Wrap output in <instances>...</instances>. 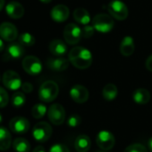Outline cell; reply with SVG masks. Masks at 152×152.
<instances>
[{
	"instance_id": "836d02e7",
	"label": "cell",
	"mask_w": 152,
	"mask_h": 152,
	"mask_svg": "<svg viewBox=\"0 0 152 152\" xmlns=\"http://www.w3.org/2000/svg\"><path fill=\"white\" fill-rule=\"evenodd\" d=\"M22 90V93H26V94H30L32 92L33 90V86L29 83V82H25L23 84H22V86H21Z\"/></svg>"
},
{
	"instance_id": "d6986e66",
	"label": "cell",
	"mask_w": 152,
	"mask_h": 152,
	"mask_svg": "<svg viewBox=\"0 0 152 152\" xmlns=\"http://www.w3.org/2000/svg\"><path fill=\"white\" fill-rule=\"evenodd\" d=\"M134 50H135V45L133 37L129 36L125 37L120 45L121 54L125 57H129L134 53Z\"/></svg>"
},
{
	"instance_id": "52a82bcc",
	"label": "cell",
	"mask_w": 152,
	"mask_h": 152,
	"mask_svg": "<svg viewBox=\"0 0 152 152\" xmlns=\"http://www.w3.org/2000/svg\"><path fill=\"white\" fill-rule=\"evenodd\" d=\"M96 143L101 151H108L114 148L116 144V139L111 132L102 130L96 137Z\"/></svg>"
},
{
	"instance_id": "74e56055",
	"label": "cell",
	"mask_w": 152,
	"mask_h": 152,
	"mask_svg": "<svg viewBox=\"0 0 152 152\" xmlns=\"http://www.w3.org/2000/svg\"><path fill=\"white\" fill-rule=\"evenodd\" d=\"M4 0H0V11L4 8Z\"/></svg>"
},
{
	"instance_id": "5bb4252c",
	"label": "cell",
	"mask_w": 152,
	"mask_h": 152,
	"mask_svg": "<svg viewBox=\"0 0 152 152\" xmlns=\"http://www.w3.org/2000/svg\"><path fill=\"white\" fill-rule=\"evenodd\" d=\"M0 37L3 40L13 42L18 37V30L13 23L3 22L0 25Z\"/></svg>"
},
{
	"instance_id": "ac0fdd59",
	"label": "cell",
	"mask_w": 152,
	"mask_h": 152,
	"mask_svg": "<svg viewBox=\"0 0 152 152\" xmlns=\"http://www.w3.org/2000/svg\"><path fill=\"white\" fill-rule=\"evenodd\" d=\"M49 51L53 55L57 57H62L66 53L67 46L63 40L54 39L49 44Z\"/></svg>"
},
{
	"instance_id": "5b68a950",
	"label": "cell",
	"mask_w": 152,
	"mask_h": 152,
	"mask_svg": "<svg viewBox=\"0 0 152 152\" xmlns=\"http://www.w3.org/2000/svg\"><path fill=\"white\" fill-rule=\"evenodd\" d=\"M52 133V127L48 123L39 122L34 126L32 130V136L37 142H45L51 137Z\"/></svg>"
},
{
	"instance_id": "30bf717a",
	"label": "cell",
	"mask_w": 152,
	"mask_h": 152,
	"mask_svg": "<svg viewBox=\"0 0 152 152\" xmlns=\"http://www.w3.org/2000/svg\"><path fill=\"white\" fill-rule=\"evenodd\" d=\"M3 85L9 90L16 91L22 86V79L18 73L13 70H6L2 77Z\"/></svg>"
},
{
	"instance_id": "9c48e42d",
	"label": "cell",
	"mask_w": 152,
	"mask_h": 152,
	"mask_svg": "<svg viewBox=\"0 0 152 152\" xmlns=\"http://www.w3.org/2000/svg\"><path fill=\"white\" fill-rule=\"evenodd\" d=\"M47 117L53 125L60 126L65 120V110L61 104L54 103L47 110Z\"/></svg>"
},
{
	"instance_id": "e575fe53",
	"label": "cell",
	"mask_w": 152,
	"mask_h": 152,
	"mask_svg": "<svg viewBox=\"0 0 152 152\" xmlns=\"http://www.w3.org/2000/svg\"><path fill=\"white\" fill-rule=\"evenodd\" d=\"M146 68L148 70L152 71V54L148 57V59L146 61Z\"/></svg>"
},
{
	"instance_id": "ba28073f",
	"label": "cell",
	"mask_w": 152,
	"mask_h": 152,
	"mask_svg": "<svg viewBox=\"0 0 152 152\" xmlns=\"http://www.w3.org/2000/svg\"><path fill=\"white\" fill-rule=\"evenodd\" d=\"M82 28L74 23H69L64 29L65 41L71 45H77L82 38Z\"/></svg>"
},
{
	"instance_id": "f1b7e54d",
	"label": "cell",
	"mask_w": 152,
	"mask_h": 152,
	"mask_svg": "<svg viewBox=\"0 0 152 152\" xmlns=\"http://www.w3.org/2000/svg\"><path fill=\"white\" fill-rule=\"evenodd\" d=\"M124 152H148V150L141 143H133L129 145Z\"/></svg>"
},
{
	"instance_id": "f546056e",
	"label": "cell",
	"mask_w": 152,
	"mask_h": 152,
	"mask_svg": "<svg viewBox=\"0 0 152 152\" xmlns=\"http://www.w3.org/2000/svg\"><path fill=\"white\" fill-rule=\"evenodd\" d=\"M82 122V118L79 115L73 114L72 116L69 117V118L67 119V125L70 127H76L78 126Z\"/></svg>"
},
{
	"instance_id": "ffe728a7",
	"label": "cell",
	"mask_w": 152,
	"mask_h": 152,
	"mask_svg": "<svg viewBox=\"0 0 152 152\" xmlns=\"http://www.w3.org/2000/svg\"><path fill=\"white\" fill-rule=\"evenodd\" d=\"M91 147V141L89 136L81 134L74 141V148L77 152H88Z\"/></svg>"
},
{
	"instance_id": "6da1fadb",
	"label": "cell",
	"mask_w": 152,
	"mask_h": 152,
	"mask_svg": "<svg viewBox=\"0 0 152 152\" xmlns=\"http://www.w3.org/2000/svg\"><path fill=\"white\" fill-rule=\"evenodd\" d=\"M68 60L75 68L85 69L92 64V54L87 48L75 46L69 52Z\"/></svg>"
},
{
	"instance_id": "7a4b0ae2",
	"label": "cell",
	"mask_w": 152,
	"mask_h": 152,
	"mask_svg": "<svg viewBox=\"0 0 152 152\" xmlns=\"http://www.w3.org/2000/svg\"><path fill=\"white\" fill-rule=\"evenodd\" d=\"M59 94L58 85L52 80H47L42 83L39 89V98L43 102H53Z\"/></svg>"
},
{
	"instance_id": "83f0119b",
	"label": "cell",
	"mask_w": 152,
	"mask_h": 152,
	"mask_svg": "<svg viewBox=\"0 0 152 152\" xmlns=\"http://www.w3.org/2000/svg\"><path fill=\"white\" fill-rule=\"evenodd\" d=\"M19 43L23 46H31L35 44V37L30 33H22L19 36Z\"/></svg>"
},
{
	"instance_id": "f35d334b",
	"label": "cell",
	"mask_w": 152,
	"mask_h": 152,
	"mask_svg": "<svg viewBox=\"0 0 152 152\" xmlns=\"http://www.w3.org/2000/svg\"><path fill=\"white\" fill-rule=\"evenodd\" d=\"M149 148H150V150L152 151V137L149 140Z\"/></svg>"
},
{
	"instance_id": "d6a6232c",
	"label": "cell",
	"mask_w": 152,
	"mask_h": 152,
	"mask_svg": "<svg viewBox=\"0 0 152 152\" xmlns=\"http://www.w3.org/2000/svg\"><path fill=\"white\" fill-rule=\"evenodd\" d=\"M48 152H70V151L65 145L61 144V143H56V144H54L49 149Z\"/></svg>"
},
{
	"instance_id": "d4e9b609",
	"label": "cell",
	"mask_w": 152,
	"mask_h": 152,
	"mask_svg": "<svg viewBox=\"0 0 152 152\" xmlns=\"http://www.w3.org/2000/svg\"><path fill=\"white\" fill-rule=\"evenodd\" d=\"M13 148L15 152H30V144L24 138H16L13 142Z\"/></svg>"
},
{
	"instance_id": "8992f818",
	"label": "cell",
	"mask_w": 152,
	"mask_h": 152,
	"mask_svg": "<svg viewBox=\"0 0 152 152\" xmlns=\"http://www.w3.org/2000/svg\"><path fill=\"white\" fill-rule=\"evenodd\" d=\"M22 68L26 73L31 76L39 75L42 70V63L39 58L33 55L25 56L22 62Z\"/></svg>"
},
{
	"instance_id": "484cf974",
	"label": "cell",
	"mask_w": 152,
	"mask_h": 152,
	"mask_svg": "<svg viewBox=\"0 0 152 152\" xmlns=\"http://www.w3.org/2000/svg\"><path fill=\"white\" fill-rule=\"evenodd\" d=\"M46 113H47V107L42 103H37L31 109V115L36 119L42 118L46 115Z\"/></svg>"
},
{
	"instance_id": "60d3db41",
	"label": "cell",
	"mask_w": 152,
	"mask_h": 152,
	"mask_svg": "<svg viewBox=\"0 0 152 152\" xmlns=\"http://www.w3.org/2000/svg\"><path fill=\"white\" fill-rule=\"evenodd\" d=\"M2 120H3V118H2V115H1V113H0V123L2 122Z\"/></svg>"
},
{
	"instance_id": "8fae6325",
	"label": "cell",
	"mask_w": 152,
	"mask_h": 152,
	"mask_svg": "<svg viewBox=\"0 0 152 152\" xmlns=\"http://www.w3.org/2000/svg\"><path fill=\"white\" fill-rule=\"evenodd\" d=\"M30 122L23 117H14L9 122V128L14 134H25L30 129Z\"/></svg>"
},
{
	"instance_id": "277c9868",
	"label": "cell",
	"mask_w": 152,
	"mask_h": 152,
	"mask_svg": "<svg viewBox=\"0 0 152 152\" xmlns=\"http://www.w3.org/2000/svg\"><path fill=\"white\" fill-rule=\"evenodd\" d=\"M109 14L116 20H124L128 17V8L126 4L120 0H113L108 5Z\"/></svg>"
},
{
	"instance_id": "3957f363",
	"label": "cell",
	"mask_w": 152,
	"mask_h": 152,
	"mask_svg": "<svg viewBox=\"0 0 152 152\" xmlns=\"http://www.w3.org/2000/svg\"><path fill=\"white\" fill-rule=\"evenodd\" d=\"M92 23L94 28L102 33L111 31L115 26L114 18L110 14L107 13H98L95 15L92 20Z\"/></svg>"
},
{
	"instance_id": "9a60e30c",
	"label": "cell",
	"mask_w": 152,
	"mask_h": 152,
	"mask_svg": "<svg viewBox=\"0 0 152 152\" xmlns=\"http://www.w3.org/2000/svg\"><path fill=\"white\" fill-rule=\"evenodd\" d=\"M69 60L63 58V57H56V58H49L47 61V66L49 69L61 72L68 69L69 67Z\"/></svg>"
},
{
	"instance_id": "4dcf8cb0",
	"label": "cell",
	"mask_w": 152,
	"mask_h": 152,
	"mask_svg": "<svg viewBox=\"0 0 152 152\" xmlns=\"http://www.w3.org/2000/svg\"><path fill=\"white\" fill-rule=\"evenodd\" d=\"M9 102V96L7 92L0 86V108H4Z\"/></svg>"
},
{
	"instance_id": "4fadbf2b",
	"label": "cell",
	"mask_w": 152,
	"mask_h": 152,
	"mask_svg": "<svg viewBox=\"0 0 152 152\" xmlns=\"http://www.w3.org/2000/svg\"><path fill=\"white\" fill-rule=\"evenodd\" d=\"M89 91L82 85H75L70 90V97L76 103H84L89 100Z\"/></svg>"
},
{
	"instance_id": "7bdbcfd3",
	"label": "cell",
	"mask_w": 152,
	"mask_h": 152,
	"mask_svg": "<svg viewBox=\"0 0 152 152\" xmlns=\"http://www.w3.org/2000/svg\"><path fill=\"white\" fill-rule=\"evenodd\" d=\"M0 80H1V77H0Z\"/></svg>"
},
{
	"instance_id": "cb8c5ba5",
	"label": "cell",
	"mask_w": 152,
	"mask_h": 152,
	"mask_svg": "<svg viewBox=\"0 0 152 152\" xmlns=\"http://www.w3.org/2000/svg\"><path fill=\"white\" fill-rule=\"evenodd\" d=\"M118 94V90L116 85L108 84L104 86L102 90V96L106 101H113L116 98Z\"/></svg>"
},
{
	"instance_id": "603a6c76",
	"label": "cell",
	"mask_w": 152,
	"mask_h": 152,
	"mask_svg": "<svg viewBox=\"0 0 152 152\" xmlns=\"http://www.w3.org/2000/svg\"><path fill=\"white\" fill-rule=\"evenodd\" d=\"M73 18L74 20L82 24V25H87L90 21V15L89 12L84 9V8H76L73 12Z\"/></svg>"
},
{
	"instance_id": "44dd1931",
	"label": "cell",
	"mask_w": 152,
	"mask_h": 152,
	"mask_svg": "<svg viewBox=\"0 0 152 152\" xmlns=\"http://www.w3.org/2000/svg\"><path fill=\"white\" fill-rule=\"evenodd\" d=\"M133 99L137 104H147L151 100V94L145 88H138L133 94Z\"/></svg>"
},
{
	"instance_id": "e0dca14e",
	"label": "cell",
	"mask_w": 152,
	"mask_h": 152,
	"mask_svg": "<svg viewBox=\"0 0 152 152\" xmlns=\"http://www.w3.org/2000/svg\"><path fill=\"white\" fill-rule=\"evenodd\" d=\"M5 12L7 15L12 19H19L22 18L24 14L23 6L18 2H10L5 6Z\"/></svg>"
},
{
	"instance_id": "8d00e7d4",
	"label": "cell",
	"mask_w": 152,
	"mask_h": 152,
	"mask_svg": "<svg viewBox=\"0 0 152 152\" xmlns=\"http://www.w3.org/2000/svg\"><path fill=\"white\" fill-rule=\"evenodd\" d=\"M4 44L3 42V39L0 38V52L4 51Z\"/></svg>"
},
{
	"instance_id": "2e32d148",
	"label": "cell",
	"mask_w": 152,
	"mask_h": 152,
	"mask_svg": "<svg viewBox=\"0 0 152 152\" xmlns=\"http://www.w3.org/2000/svg\"><path fill=\"white\" fill-rule=\"evenodd\" d=\"M51 18L56 22H64L69 17V8L65 4H57L51 10Z\"/></svg>"
},
{
	"instance_id": "1f68e13d",
	"label": "cell",
	"mask_w": 152,
	"mask_h": 152,
	"mask_svg": "<svg viewBox=\"0 0 152 152\" xmlns=\"http://www.w3.org/2000/svg\"><path fill=\"white\" fill-rule=\"evenodd\" d=\"M94 28L90 25H86L82 28V36L84 38H90L94 35Z\"/></svg>"
},
{
	"instance_id": "b9f144b4",
	"label": "cell",
	"mask_w": 152,
	"mask_h": 152,
	"mask_svg": "<svg viewBox=\"0 0 152 152\" xmlns=\"http://www.w3.org/2000/svg\"><path fill=\"white\" fill-rule=\"evenodd\" d=\"M96 152H107V151H96Z\"/></svg>"
},
{
	"instance_id": "7c38bea8",
	"label": "cell",
	"mask_w": 152,
	"mask_h": 152,
	"mask_svg": "<svg viewBox=\"0 0 152 152\" xmlns=\"http://www.w3.org/2000/svg\"><path fill=\"white\" fill-rule=\"evenodd\" d=\"M25 50L24 46L22 45L20 43H15L12 42L11 44L8 45V46L5 49L4 59L5 61L8 60H17L22 58L24 55Z\"/></svg>"
},
{
	"instance_id": "d590c367",
	"label": "cell",
	"mask_w": 152,
	"mask_h": 152,
	"mask_svg": "<svg viewBox=\"0 0 152 152\" xmlns=\"http://www.w3.org/2000/svg\"><path fill=\"white\" fill-rule=\"evenodd\" d=\"M33 152H46V150L43 146H37L33 150Z\"/></svg>"
},
{
	"instance_id": "7402d4cb",
	"label": "cell",
	"mask_w": 152,
	"mask_h": 152,
	"mask_svg": "<svg viewBox=\"0 0 152 152\" xmlns=\"http://www.w3.org/2000/svg\"><path fill=\"white\" fill-rule=\"evenodd\" d=\"M12 144L11 134L5 127L0 126V151H4L10 149Z\"/></svg>"
},
{
	"instance_id": "4316f807",
	"label": "cell",
	"mask_w": 152,
	"mask_h": 152,
	"mask_svg": "<svg viewBox=\"0 0 152 152\" xmlns=\"http://www.w3.org/2000/svg\"><path fill=\"white\" fill-rule=\"evenodd\" d=\"M25 102L26 97L24 95V93L22 92H16L12 95V104L16 108H20L24 105Z\"/></svg>"
},
{
	"instance_id": "ab89813d",
	"label": "cell",
	"mask_w": 152,
	"mask_h": 152,
	"mask_svg": "<svg viewBox=\"0 0 152 152\" xmlns=\"http://www.w3.org/2000/svg\"><path fill=\"white\" fill-rule=\"evenodd\" d=\"M40 2H42V3H44V4H48V3H50L52 0H39Z\"/></svg>"
}]
</instances>
